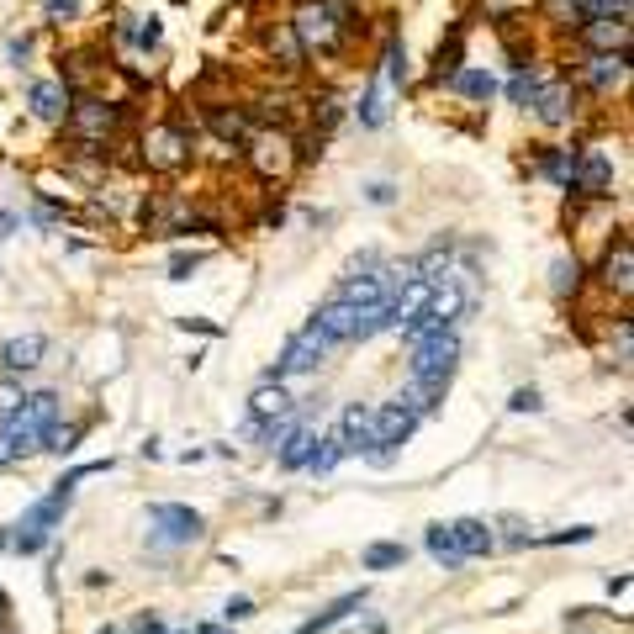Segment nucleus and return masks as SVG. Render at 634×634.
Wrapping results in <instances>:
<instances>
[{"mask_svg":"<svg viewBox=\"0 0 634 634\" xmlns=\"http://www.w3.org/2000/svg\"><path fill=\"white\" fill-rule=\"evenodd\" d=\"M59 423V391H37L22 402V413L0 423V465L22 460L32 450H43V434Z\"/></svg>","mask_w":634,"mask_h":634,"instance_id":"nucleus-1","label":"nucleus"},{"mask_svg":"<svg viewBox=\"0 0 634 634\" xmlns=\"http://www.w3.org/2000/svg\"><path fill=\"white\" fill-rule=\"evenodd\" d=\"M69 497H74V487H64V481H59V487H53L48 497H37L32 508L22 513V524H16V534H11V550H16V555H37V550H43L48 539H53V529L64 524Z\"/></svg>","mask_w":634,"mask_h":634,"instance_id":"nucleus-2","label":"nucleus"},{"mask_svg":"<svg viewBox=\"0 0 634 634\" xmlns=\"http://www.w3.org/2000/svg\"><path fill=\"white\" fill-rule=\"evenodd\" d=\"M413 428H418V413H413L402 397L370 407V460H376V465H391L402 444L413 439Z\"/></svg>","mask_w":634,"mask_h":634,"instance_id":"nucleus-3","label":"nucleus"},{"mask_svg":"<svg viewBox=\"0 0 634 634\" xmlns=\"http://www.w3.org/2000/svg\"><path fill=\"white\" fill-rule=\"evenodd\" d=\"M333 344L323 339V333H317V323H307L302 333H296V339L281 349V360L270 365V376L265 381H286V376H307V370H317L323 365V354H328Z\"/></svg>","mask_w":634,"mask_h":634,"instance_id":"nucleus-4","label":"nucleus"},{"mask_svg":"<svg viewBox=\"0 0 634 634\" xmlns=\"http://www.w3.org/2000/svg\"><path fill=\"white\" fill-rule=\"evenodd\" d=\"M291 32L302 37V48L328 53L333 43H339V16L328 11V0H307V6L291 16Z\"/></svg>","mask_w":634,"mask_h":634,"instance_id":"nucleus-5","label":"nucleus"},{"mask_svg":"<svg viewBox=\"0 0 634 634\" xmlns=\"http://www.w3.org/2000/svg\"><path fill=\"white\" fill-rule=\"evenodd\" d=\"M455 360H460V339H455V328H444V333H434V339L413 344L407 376H455Z\"/></svg>","mask_w":634,"mask_h":634,"instance_id":"nucleus-6","label":"nucleus"},{"mask_svg":"<svg viewBox=\"0 0 634 634\" xmlns=\"http://www.w3.org/2000/svg\"><path fill=\"white\" fill-rule=\"evenodd\" d=\"M148 518L159 524V539L164 545H191V539H201V513L196 508H185V502H154L148 508Z\"/></svg>","mask_w":634,"mask_h":634,"instance_id":"nucleus-7","label":"nucleus"},{"mask_svg":"<svg viewBox=\"0 0 634 634\" xmlns=\"http://www.w3.org/2000/svg\"><path fill=\"white\" fill-rule=\"evenodd\" d=\"M312 323H317V333H323L328 344H349L354 339V323H360V312H354L349 302H339V296H328V302L312 312Z\"/></svg>","mask_w":634,"mask_h":634,"instance_id":"nucleus-8","label":"nucleus"},{"mask_svg":"<svg viewBox=\"0 0 634 634\" xmlns=\"http://www.w3.org/2000/svg\"><path fill=\"white\" fill-rule=\"evenodd\" d=\"M333 439H339L344 455H370V407H344L339 413V428H333Z\"/></svg>","mask_w":634,"mask_h":634,"instance_id":"nucleus-9","label":"nucleus"},{"mask_svg":"<svg viewBox=\"0 0 634 634\" xmlns=\"http://www.w3.org/2000/svg\"><path fill=\"white\" fill-rule=\"evenodd\" d=\"M571 191H582V196H608V191H613V164H608V154H582V159H576Z\"/></svg>","mask_w":634,"mask_h":634,"instance_id":"nucleus-10","label":"nucleus"},{"mask_svg":"<svg viewBox=\"0 0 634 634\" xmlns=\"http://www.w3.org/2000/svg\"><path fill=\"white\" fill-rule=\"evenodd\" d=\"M43 354H48V339H43V333H22V339H11L6 349H0V365H6L11 376H22V370L43 365Z\"/></svg>","mask_w":634,"mask_h":634,"instance_id":"nucleus-11","label":"nucleus"},{"mask_svg":"<svg viewBox=\"0 0 634 634\" xmlns=\"http://www.w3.org/2000/svg\"><path fill=\"white\" fill-rule=\"evenodd\" d=\"M450 534H455L460 555H492V550H497V534L481 524V518H455Z\"/></svg>","mask_w":634,"mask_h":634,"instance_id":"nucleus-12","label":"nucleus"},{"mask_svg":"<svg viewBox=\"0 0 634 634\" xmlns=\"http://www.w3.org/2000/svg\"><path fill=\"white\" fill-rule=\"evenodd\" d=\"M529 106H534V117L545 122V127H561L571 117V90L566 85H539V96Z\"/></svg>","mask_w":634,"mask_h":634,"instance_id":"nucleus-13","label":"nucleus"},{"mask_svg":"<svg viewBox=\"0 0 634 634\" xmlns=\"http://www.w3.org/2000/svg\"><path fill=\"white\" fill-rule=\"evenodd\" d=\"M317 450V428H291V434L281 439V471H307V460Z\"/></svg>","mask_w":634,"mask_h":634,"instance_id":"nucleus-14","label":"nucleus"},{"mask_svg":"<svg viewBox=\"0 0 634 634\" xmlns=\"http://www.w3.org/2000/svg\"><path fill=\"white\" fill-rule=\"evenodd\" d=\"M32 111H37L43 122L69 117V90H64L59 80H37V85H32Z\"/></svg>","mask_w":634,"mask_h":634,"instance_id":"nucleus-15","label":"nucleus"},{"mask_svg":"<svg viewBox=\"0 0 634 634\" xmlns=\"http://www.w3.org/2000/svg\"><path fill=\"white\" fill-rule=\"evenodd\" d=\"M360 603H365V592H344V598H339V603H328L323 613H317V619H307V624H302V629H296V634H328L333 624H344V619H349V613H354V608H360Z\"/></svg>","mask_w":634,"mask_h":634,"instance_id":"nucleus-16","label":"nucleus"},{"mask_svg":"<svg viewBox=\"0 0 634 634\" xmlns=\"http://www.w3.org/2000/svg\"><path fill=\"white\" fill-rule=\"evenodd\" d=\"M281 413H291V397L281 391V381H265L249 397V418H281Z\"/></svg>","mask_w":634,"mask_h":634,"instance_id":"nucleus-17","label":"nucleus"},{"mask_svg":"<svg viewBox=\"0 0 634 634\" xmlns=\"http://www.w3.org/2000/svg\"><path fill=\"white\" fill-rule=\"evenodd\" d=\"M450 85L460 90L465 101H492V90H497V80H492L487 69H455V74H450Z\"/></svg>","mask_w":634,"mask_h":634,"instance_id":"nucleus-18","label":"nucleus"},{"mask_svg":"<svg viewBox=\"0 0 634 634\" xmlns=\"http://www.w3.org/2000/svg\"><path fill=\"white\" fill-rule=\"evenodd\" d=\"M428 555H434V561L444 566V571H460V545H455V534H450V524H434L428 529Z\"/></svg>","mask_w":634,"mask_h":634,"instance_id":"nucleus-19","label":"nucleus"},{"mask_svg":"<svg viewBox=\"0 0 634 634\" xmlns=\"http://www.w3.org/2000/svg\"><path fill=\"white\" fill-rule=\"evenodd\" d=\"M360 566L365 571H397V566H407V545H370L360 555Z\"/></svg>","mask_w":634,"mask_h":634,"instance_id":"nucleus-20","label":"nucleus"},{"mask_svg":"<svg viewBox=\"0 0 634 634\" xmlns=\"http://www.w3.org/2000/svg\"><path fill=\"white\" fill-rule=\"evenodd\" d=\"M122 111L117 106H101V101H85V111H74V122L85 127V133H106V127H117Z\"/></svg>","mask_w":634,"mask_h":634,"instance_id":"nucleus-21","label":"nucleus"},{"mask_svg":"<svg viewBox=\"0 0 634 634\" xmlns=\"http://www.w3.org/2000/svg\"><path fill=\"white\" fill-rule=\"evenodd\" d=\"M180 159H185V148H180L175 133H154V138H148V164H164V170H170V164H180Z\"/></svg>","mask_w":634,"mask_h":634,"instance_id":"nucleus-22","label":"nucleus"},{"mask_svg":"<svg viewBox=\"0 0 634 634\" xmlns=\"http://www.w3.org/2000/svg\"><path fill=\"white\" fill-rule=\"evenodd\" d=\"M629 244H619V254H608V265H603V281L619 291V296H629Z\"/></svg>","mask_w":634,"mask_h":634,"instance_id":"nucleus-23","label":"nucleus"},{"mask_svg":"<svg viewBox=\"0 0 634 634\" xmlns=\"http://www.w3.org/2000/svg\"><path fill=\"white\" fill-rule=\"evenodd\" d=\"M339 460H344L339 439H317V450H312V460H307V471H312V476H328Z\"/></svg>","mask_w":634,"mask_h":634,"instance_id":"nucleus-24","label":"nucleus"},{"mask_svg":"<svg viewBox=\"0 0 634 634\" xmlns=\"http://www.w3.org/2000/svg\"><path fill=\"white\" fill-rule=\"evenodd\" d=\"M539 85H545V80H539L534 69H518L513 85H508V101H513V106H529V101L539 96Z\"/></svg>","mask_w":634,"mask_h":634,"instance_id":"nucleus-25","label":"nucleus"},{"mask_svg":"<svg viewBox=\"0 0 634 634\" xmlns=\"http://www.w3.org/2000/svg\"><path fill=\"white\" fill-rule=\"evenodd\" d=\"M571 170H576V154H571V148H555V154H545V175H550L555 185H566V191H571Z\"/></svg>","mask_w":634,"mask_h":634,"instance_id":"nucleus-26","label":"nucleus"},{"mask_svg":"<svg viewBox=\"0 0 634 634\" xmlns=\"http://www.w3.org/2000/svg\"><path fill=\"white\" fill-rule=\"evenodd\" d=\"M22 402H27V391H22V381H16V376H6V381H0V423H6V418H16V413H22Z\"/></svg>","mask_w":634,"mask_h":634,"instance_id":"nucleus-27","label":"nucleus"},{"mask_svg":"<svg viewBox=\"0 0 634 634\" xmlns=\"http://www.w3.org/2000/svg\"><path fill=\"white\" fill-rule=\"evenodd\" d=\"M74 439H80V428H59V423H53L48 434H43V450H53V455H69V450H74Z\"/></svg>","mask_w":634,"mask_h":634,"instance_id":"nucleus-28","label":"nucleus"},{"mask_svg":"<svg viewBox=\"0 0 634 634\" xmlns=\"http://www.w3.org/2000/svg\"><path fill=\"white\" fill-rule=\"evenodd\" d=\"M360 122H365V127H381V122H386V106H381V90H376V85H370L365 101H360Z\"/></svg>","mask_w":634,"mask_h":634,"instance_id":"nucleus-29","label":"nucleus"},{"mask_svg":"<svg viewBox=\"0 0 634 634\" xmlns=\"http://www.w3.org/2000/svg\"><path fill=\"white\" fill-rule=\"evenodd\" d=\"M386 74H391V85L407 80V53H402V43H386Z\"/></svg>","mask_w":634,"mask_h":634,"instance_id":"nucleus-30","label":"nucleus"},{"mask_svg":"<svg viewBox=\"0 0 634 634\" xmlns=\"http://www.w3.org/2000/svg\"><path fill=\"white\" fill-rule=\"evenodd\" d=\"M592 534H598V529H592V524H576V529H561V534H550L545 539V545H587V539Z\"/></svg>","mask_w":634,"mask_h":634,"instance_id":"nucleus-31","label":"nucleus"},{"mask_svg":"<svg viewBox=\"0 0 634 634\" xmlns=\"http://www.w3.org/2000/svg\"><path fill=\"white\" fill-rule=\"evenodd\" d=\"M550 275H555V281H550V286H555V296H566V291H576V275H582V270H576V265H566V259H561V265H555Z\"/></svg>","mask_w":634,"mask_h":634,"instance_id":"nucleus-32","label":"nucleus"},{"mask_svg":"<svg viewBox=\"0 0 634 634\" xmlns=\"http://www.w3.org/2000/svg\"><path fill=\"white\" fill-rule=\"evenodd\" d=\"M191 270H201V254H175L170 259V281H191Z\"/></svg>","mask_w":634,"mask_h":634,"instance_id":"nucleus-33","label":"nucleus"},{"mask_svg":"<svg viewBox=\"0 0 634 634\" xmlns=\"http://www.w3.org/2000/svg\"><path fill=\"white\" fill-rule=\"evenodd\" d=\"M508 407H513V413H539V391H534V386L513 391V402H508Z\"/></svg>","mask_w":634,"mask_h":634,"instance_id":"nucleus-34","label":"nucleus"},{"mask_svg":"<svg viewBox=\"0 0 634 634\" xmlns=\"http://www.w3.org/2000/svg\"><path fill=\"white\" fill-rule=\"evenodd\" d=\"M133 43H138V48H154V43H159V22H154V16L133 27Z\"/></svg>","mask_w":634,"mask_h":634,"instance_id":"nucleus-35","label":"nucleus"},{"mask_svg":"<svg viewBox=\"0 0 634 634\" xmlns=\"http://www.w3.org/2000/svg\"><path fill=\"white\" fill-rule=\"evenodd\" d=\"M48 16H59V22H69V16H80V0H43Z\"/></svg>","mask_w":634,"mask_h":634,"instance_id":"nucleus-36","label":"nucleus"},{"mask_svg":"<svg viewBox=\"0 0 634 634\" xmlns=\"http://www.w3.org/2000/svg\"><path fill=\"white\" fill-rule=\"evenodd\" d=\"M376 265H381V254H376V249H365V254H354V259H349V275H365V270H376Z\"/></svg>","mask_w":634,"mask_h":634,"instance_id":"nucleus-37","label":"nucleus"},{"mask_svg":"<svg viewBox=\"0 0 634 634\" xmlns=\"http://www.w3.org/2000/svg\"><path fill=\"white\" fill-rule=\"evenodd\" d=\"M222 613H228V624H238V619H249V613H254V603L249 598H228V608H222Z\"/></svg>","mask_w":634,"mask_h":634,"instance_id":"nucleus-38","label":"nucleus"},{"mask_svg":"<svg viewBox=\"0 0 634 634\" xmlns=\"http://www.w3.org/2000/svg\"><path fill=\"white\" fill-rule=\"evenodd\" d=\"M127 634H164V624L154 619V613H143V619H133V629Z\"/></svg>","mask_w":634,"mask_h":634,"instance_id":"nucleus-39","label":"nucleus"},{"mask_svg":"<svg viewBox=\"0 0 634 634\" xmlns=\"http://www.w3.org/2000/svg\"><path fill=\"white\" fill-rule=\"evenodd\" d=\"M370 201H376V207H386V201H391V185L386 180H376V185H370V191H365Z\"/></svg>","mask_w":634,"mask_h":634,"instance_id":"nucleus-40","label":"nucleus"},{"mask_svg":"<svg viewBox=\"0 0 634 634\" xmlns=\"http://www.w3.org/2000/svg\"><path fill=\"white\" fill-rule=\"evenodd\" d=\"M11 228H22V217H16V212H0V238H11Z\"/></svg>","mask_w":634,"mask_h":634,"instance_id":"nucleus-41","label":"nucleus"},{"mask_svg":"<svg viewBox=\"0 0 634 634\" xmlns=\"http://www.w3.org/2000/svg\"><path fill=\"white\" fill-rule=\"evenodd\" d=\"M196 634H233V629H222V624H201Z\"/></svg>","mask_w":634,"mask_h":634,"instance_id":"nucleus-42","label":"nucleus"},{"mask_svg":"<svg viewBox=\"0 0 634 634\" xmlns=\"http://www.w3.org/2000/svg\"><path fill=\"white\" fill-rule=\"evenodd\" d=\"M0 613H11V598H6V592H0Z\"/></svg>","mask_w":634,"mask_h":634,"instance_id":"nucleus-43","label":"nucleus"},{"mask_svg":"<svg viewBox=\"0 0 634 634\" xmlns=\"http://www.w3.org/2000/svg\"><path fill=\"white\" fill-rule=\"evenodd\" d=\"M101 634H127V629H101Z\"/></svg>","mask_w":634,"mask_h":634,"instance_id":"nucleus-44","label":"nucleus"}]
</instances>
